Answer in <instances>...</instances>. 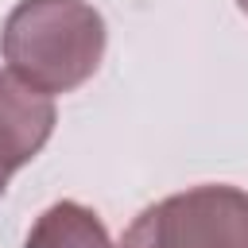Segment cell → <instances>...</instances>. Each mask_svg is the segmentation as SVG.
Returning a JSON list of instances; mask_svg holds the SVG:
<instances>
[{"instance_id": "1", "label": "cell", "mask_w": 248, "mask_h": 248, "mask_svg": "<svg viewBox=\"0 0 248 248\" xmlns=\"http://www.w3.org/2000/svg\"><path fill=\"white\" fill-rule=\"evenodd\" d=\"M0 54L19 81L70 93L105 58V19L85 0H19L4 19Z\"/></svg>"}, {"instance_id": "2", "label": "cell", "mask_w": 248, "mask_h": 248, "mask_svg": "<svg viewBox=\"0 0 248 248\" xmlns=\"http://www.w3.org/2000/svg\"><path fill=\"white\" fill-rule=\"evenodd\" d=\"M120 248H248V194L236 186H194L147 205Z\"/></svg>"}, {"instance_id": "3", "label": "cell", "mask_w": 248, "mask_h": 248, "mask_svg": "<svg viewBox=\"0 0 248 248\" xmlns=\"http://www.w3.org/2000/svg\"><path fill=\"white\" fill-rule=\"evenodd\" d=\"M54 132L50 93L19 81L12 70L0 74V174L27 167Z\"/></svg>"}, {"instance_id": "4", "label": "cell", "mask_w": 248, "mask_h": 248, "mask_svg": "<svg viewBox=\"0 0 248 248\" xmlns=\"http://www.w3.org/2000/svg\"><path fill=\"white\" fill-rule=\"evenodd\" d=\"M27 248H112L101 217L78 202H54L27 232Z\"/></svg>"}, {"instance_id": "5", "label": "cell", "mask_w": 248, "mask_h": 248, "mask_svg": "<svg viewBox=\"0 0 248 248\" xmlns=\"http://www.w3.org/2000/svg\"><path fill=\"white\" fill-rule=\"evenodd\" d=\"M4 190H8V174H0V194H4Z\"/></svg>"}, {"instance_id": "6", "label": "cell", "mask_w": 248, "mask_h": 248, "mask_svg": "<svg viewBox=\"0 0 248 248\" xmlns=\"http://www.w3.org/2000/svg\"><path fill=\"white\" fill-rule=\"evenodd\" d=\"M236 4H240V12H244V16H248V0H236Z\"/></svg>"}]
</instances>
